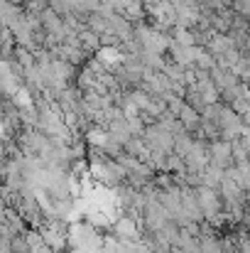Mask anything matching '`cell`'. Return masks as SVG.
I'll list each match as a JSON object with an SVG mask.
<instances>
[{"label": "cell", "mask_w": 250, "mask_h": 253, "mask_svg": "<svg viewBox=\"0 0 250 253\" xmlns=\"http://www.w3.org/2000/svg\"><path fill=\"white\" fill-rule=\"evenodd\" d=\"M113 234H115L120 241H138L140 234H143V229H140V224H138L135 216L123 214V216H118V219L113 221Z\"/></svg>", "instance_id": "6da1fadb"}]
</instances>
